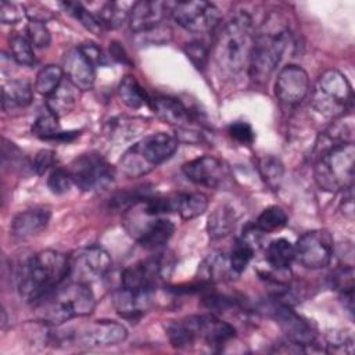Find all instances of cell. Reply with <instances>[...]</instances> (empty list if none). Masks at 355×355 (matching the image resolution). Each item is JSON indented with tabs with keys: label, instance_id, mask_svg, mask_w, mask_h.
<instances>
[{
	"label": "cell",
	"instance_id": "cell-1",
	"mask_svg": "<svg viewBox=\"0 0 355 355\" xmlns=\"http://www.w3.org/2000/svg\"><path fill=\"white\" fill-rule=\"evenodd\" d=\"M69 257L54 250H44L25 258L17 268L15 284L18 294L36 302L68 280Z\"/></svg>",
	"mask_w": 355,
	"mask_h": 355
},
{
	"label": "cell",
	"instance_id": "cell-2",
	"mask_svg": "<svg viewBox=\"0 0 355 355\" xmlns=\"http://www.w3.org/2000/svg\"><path fill=\"white\" fill-rule=\"evenodd\" d=\"M254 39L252 18L247 12L233 17L219 29L212 54L222 73L234 76L248 69Z\"/></svg>",
	"mask_w": 355,
	"mask_h": 355
},
{
	"label": "cell",
	"instance_id": "cell-3",
	"mask_svg": "<svg viewBox=\"0 0 355 355\" xmlns=\"http://www.w3.org/2000/svg\"><path fill=\"white\" fill-rule=\"evenodd\" d=\"M96 298L89 284L68 280L35 302L36 318L46 324L61 326L94 311Z\"/></svg>",
	"mask_w": 355,
	"mask_h": 355
},
{
	"label": "cell",
	"instance_id": "cell-4",
	"mask_svg": "<svg viewBox=\"0 0 355 355\" xmlns=\"http://www.w3.org/2000/svg\"><path fill=\"white\" fill-rule=\"evenodd\" d=\"M178 139L169 133L148 135L132 144L119 158V171L126 178H140L169 159L178 148Z\"/></svg>",
	"mask_w": 355,
	"mask_h": 355
},
{
	"label": "cell",
	"instance_id": "cell-5",
	"mask_svg": "<svg viewBox=\"0 0 355 355\" xmlns=\"http://www.w3.org/2000/svg\"><path fill=\"white\" fill-rule=\"evenodd\" d=\"M329 140L315 162V180L326 191L345 190L354 184L355 146L352 141Z\"/></svg>",
	"mask_w": 355,
	"mask_h": 355
},
{
	"label": "cell",
	"instance_id": "cell-6",
	"mask_svg": "<svg viewBox=\"0 0 355 355\" xmlns=\"http://www.w3.org/2000/svg\"><path fill=\"white\" fill-rule=\"evenodd\" d=\"M291 43V35L287 26L270 24L268 19L262 31L255 35L252 53L248 64V73L252 80L263 83L279 65L287 47Z\"/></svg>",
	"mask_w": 355,
	"mask_h": 355
},
{
	"label": "cell",
	"instance_id": "cell-7",
	"mask_svg": "<svg viewBox=\"0 0 355 355\" xmlns=\"http://www.w3.org/2000/svg\"><path fill=\"white\" fill-rule=\"evenodd\" d=\"M354 90L344 73L337 69L324 71L316 80L311 104L327 118L343 116L351 110Z\"/></svg>",
	"mask_w": 355,
	"mask_h": 355
},
{
	"label": "cell",
	"instance_id": "cell-8",
	"mask_svg": "<svg viewBox=\"0 0 355 355\" xmlns=\"http://www.w3.org/2000/svg\"><path fill=\"white\" fill-rule=\"evenodd\" d=\"M58 343L79 348H105L116 345L128 337V330L115 320H93L78 327L55 331Z\"/></svg>",
	"mask_w": 355,
	"mask_h": 355
},
{
	"label": "cell",
	"instance_id": "cell-9",
	"mask_svg": "<svg viewBox=\"0 0 355 355\" xmlns=\"http://www.w3.org/2000/svg\"><path fill=\"white\" fill-rule=\"evenodd\" d=\"M73 184L83 191H98L110 187L115 180L114 166L96 151L76 157L68 168Z\"/></svg>",
	"mask_w": 355,
	"mask_h": 355
},
{
	"label": "cell",
	"instance_id": "cell-10",
	"mask_svg": "<svg viewBox=\"0 0 355 355\" xmlns=\"http://www.w3.org/2000/svg\"><path fill=\"white\" fill-rule=\"evenodd\" d=\"M172 265L171 258L165 252L143 259L122 270L121 286L132 290L153 291L157 284L171 275Z\"/></svg>",
	"mask_w": 355,
	"mask_h": 355
},
{
	"label": "cell",
	"instance_id": "cell-11",
	"mask_svg": "<svg viewBox=\"0 0 355 355\" xmlns=\"http://www.w3.org/2000/svg\"><path fill=\"white\" fill-rule=\"evenodd\" d=\"M69 257L68 280L90 284L105 276L111 269V257L100 245H90L76 250Z\"/></svg>",
	"mask_w": 355,
	"mask_h": 355
},
{
	"label": "cell",
	"instance_id": "cell-12",
	"mask_svg": "<svg viewBox=\"0 0 355 355\" xmlns=\"http://www.w3.org/2000/svg\"><path fill=\"white\" fill-rule=\"evenodd\" d=\"M334 250L331 234L326 229L304 233L294 245V259L308 269H320L330 263Z\"/></svg>",
	"mask_w": 355,
	"mask_h": 355
},
{
	"label": "cell",
	"instance_id": "cell-13",
	"mask_svg": "<svg viewBox=\"0 0 355 355\" xmlns=\"http://www.w3.org/2000/svg\"><path fill=\"white\" fill-rule=\"evenodd\" d=\"M172 18L178 25L191 33L212 32L219 21V8L209 1H180L172 8Z\"/></svg>",
	"mask_w": 355,
	"mask_h": 355
},
{
	"label": "cell",
	"instance_id": "cell-14",
	"mask_svg": "<svg viewBox=\"0 0 355 355\" xmlns=\"http://www.w3.org/2000/svg\"><path fill=\"white\" fill-rule=\"evenodd\" d=\"M183 322L191 334L194 345L197 341H202L209 347H220L230 341L236 334L232 324L214 313L191 315L184 318Z\"/></svg>",
	"mask_w": 355,
	"mask_h": 355
},
{
	"label": "cell",
	"instance_id": "cell-15",
	"mask_svg": "<svg viewBox=\"0 0 355 355\" xmlns=\"http://www.w3.org/2000/svg\"><path fill=\"white\" fill-rule=\"evenodd\" d=\"M182 171L194 184L209 189H220L226 186L230 179V173L225 162L211 155L198 157L186 162Z\"/></svg>",
	"mask_w": 355,
	"mask_h": 355
},
{
	"label": "cell",
	"instance_id": "cell-16",
	"mask_svg": "<svg viewBox=\"0 0 355 355\" xmlns=\"http://www.w3.org/2000/svg\"><path fill=\"white\" fill-rule=\"evenodd\" d=\"M309 93V78L304 68L288 64L280 69L275 82V94L286 105L300 104Z\"/></svg>",
	"mask_w": 355,
	"mask_h": 355
},
{
	"label": "cell",
	"instance_id": "cell-17",
	"mask_svg": "<svg viewBox=\"0 0 355 355\" xmlns=\"http://www.w3.org/2000/svg\"><path fill=\"white\" fill-rule=\"evenodd\" d=\"M275 315L277 323L280 324L290 343L301 348L315 345L316 333L313 327L305 319L297 315L291 308H288L287 305H279L275 309Z\"/></svg>",
	"mask_w": 355,
	"mask_h": 355
},
{
	"label": "cell",
	"instance_id": "cell-18",
	"mask_svg": "<svg viewBox=\"0 0 355 355\" xmlns=\"http://www.w3.org/2000/svg\"><path fill=\"white\" fill-rule=\"evenodd\" d=\"M96 67L83 55L79 47L71 49L62 62V71L67 80H69L78 90H90L96 80Z\"/></svg>",
	"mask_w": 355,
	"mask_h": 355
},
{
	"label": "cell",
	"instance_id": "cell-19",
	"mask_svg": "<svg viewBox=\"0 0 355 355\" xmlns=\"http://www.w3.org/2000/svg\"><path fill=\"white\" fill-rule=\"evenodd\" d=\"M168 4L155 0H140L136 1L129 10L128 24L129 28L136 32H148L155 29L165 17Z\"/></svg>",
	"mask_w": 355,
	"mask_h": 355
},
{
	"label": "cell",
	"instance_id": "cell-20",
	"mask_svg": "<svg viewBox=\"0 0 355 355\" xmlns=\"http://www.w3.org/2000/svg\"><path fill=\"white\" fill-rule=\"evenodd\" d=\"M153 291L146 290H132L126 287H119L114 293V306L116 312L126 318L135 319L146 313L151 305Z\"/></svg>",
	"mask_w": 355,
	"mask_h": 355
},
{
	"label": "cell",
	"instance_id": "cell-21",
	"mask_svg": "<svg viewBox=\"0 0 355 355\" xmlns=\"http://www.w3.org/2000/svg\"><path fill=\"white\" fill-rule=\"evenodd\" d=\"M51 218V212L44 207H35L19 212L11 222V234L17 239H29L43 232Z\"/></svg>",
	"mask_w": 355,
	"mask_h": 355
},
{
	"label": "cell",
	"instance_id": "cell-22",
	"mask_svg": "<svg viewBox=\"0 0 355 355\" xmlns=\"http://www.w3.org/2000/svg\"><path fill=\"white\" fill-rule=\"evenodd\" d=\"M148 105L158 115V118H161L166 123L187 126L194 121V116L190 108H187L178 98H173L169 96H157L154 98H150Z\"/></svg>",
	"mask_w": 355,
	"mask_h": 355
},
{
	"label": "cell",
	"instance_id": "cell-23",
	"mask_svg": "<svg viewBox=\"0 0 355 355\" xmlns=\"http://www.w3.org/2000/svg\"><path fill=\"white\" fill-rule=\"evenodd\" d=\"M173 232L175 225L169 219L158 218L144 225L137 234V241L146 250H158L169 241Z\"/></svg>",
	"mask_w": 355,
	"mask_h": 355
},
{
	"label": "cell",
	"instance_id": "cell-24",
	"mask_svg": "<svg viewBox=\"0 0 355 355\" xmlns=\"http://www.w3.org/2000/svg\"><path fill=\"white\" fill-rule=\"evenodd\" d=\"M3 110L8 114L26 108L33 98L29 82L11 79L3 85Z\"/></svg>",
	"mask_w": 355,
	"mask_h": 355
},
{
	"label": "cell",
	"instance_id": "cell-25",
	"mask_svg": "<svg viewBox=\"0 0 355 355\" xmlns=\"http://www.w3.org/2000/svg\"><path fill=\"white\" fill-rule=\"evenodd\" d=\"M233 273L229 257L222 251H215L207 255L198 265V279L205 283H218L229 279Z\"/></svg>",
	"mask_w": 355,
	"mask_h": 355
},
{
	"label": "cell",
	"instance_id": "cell-26",
	"mask_svg": "<svg viewBox=\"0 0 355 355\" xmlns=\"http://www.w3.org/2000/svg\"><path fill=\"white\" fill-rule=\"evenodd\" d=\"M76 92L78 89L64 78L61 85L47 97L46 108L58 118L69 114L78 101Z\"/></svg>",
	"mask_w": 355,
	"mask_h": 355
},
{
	"label": "cell",
	"instance_id": "cell-27",
	"mask_svg": "<svg viewBox=\"0 0 355 355\" xmlns=\"http://www.w3.org/2000/svg\"><path fill=\"white\" fill-rule=\"evenodd\" d=\"M236 226V215L227 205L216 207L208 216L207 232L212 240L227 237Z\"/></svg>",
	"mask_w": 355,
	"mask_h": 355
},
{
	"label": "cell",
	"instance_id": "cell-28",
	"mask_svg": "<svg viewBox=\"0 0 355 355\" xmlns=\"http://www.w3.org/2000/svg\"><path fill=\"white\" fill-rule=\"evenodd\" d=\"M176 196V208L175 212L183 220L194 219L202 215L208 208V197L202 193H178Z\"/></svg>",
	"mask_w": 355,
	"mask_h": 355
},
{
	"label": "cell",
	"instance_id": "cell-29",
	"mask_svg": "<svg viewBox=\"0 0 355 355\" xmlns=\"http://www.w3.org/2000/svg\"><path fill=\"white\" fill-rule=\"evenodd\" d=\"M254 254H255V245L250 239L248 233L239 237L234 241L232 251L229 254V263L233 273L234 275L243 273L248 266V263L251 262V259L254 258Z\"/></svg>",
	"mask_w": 355,
	"mask_h": 355
},
{
	"label": "cell",
	"instance_id": "cell-30",
	"mask_svg": "<svg viewBox=\"0 0 355 355\" xmlns=\"http://www.w3.org/2000/svg\"><path fill=\"white\" fill-rule=\"evenodd\" d=\"M294 255V245L287 239H276L266 248V261L275 270H287Z\"/></svg>",
	"mask_w": 355,
	"mask_h": 355
},
{
	"label": "cell",
	"instance_id": "cell-31",
	"mask_svg": "<svg viewBox=\"0 0 355 355\" xmlns=\"http://www.w3.org/2000/svg\"><path fill=\"white\" fill-rule=\"evenodd\" d=\"M118 96L121 101L129 108H140L144 104H150L148 94L130 75H126L121 79L118 85Z\"/></svg>",
	"mask_w": 355,
	"mask_h": 355
},
{
	"label": "cell",
	"instance_id": "cell-32",
	"mask_svg": "<svg viewBox=\"0 0 355 355\" xmlns=\"http://www.w3.org/2000/svg\"><path fill=\"white\" fill-rule=\"evenodd\" d=\"M101 29H116L125 21H128L129 11H125L123 6L119 3L108 1L104 3L96 12H93Z\"/></svg>",
	"mask_w": 355,
	"mask_h": 355
},
{
	"label": "cell",
	"instance_id": "cell-33",
	"mask_svg": "<svg viewBox=\"0 0 355 355\" xmlns=\"http://www.w3.org/2000/svg\"><path fill=\"white\" fill-rule=\"evenodd\" d=\"M258 171L265 182V184L272 189L277 190L284 176V165L282 161L273 155H263L258 159Z\"/></svg>",
	"mask_w": 355,
	"mask_h": 355
},
{
	"label": "cell",
	"instance_id": "cell-34",
	"mask_svg": "<svg viewBox=\"0 0 355 355\" xmlns=\"http://www.w3.org/2000/svg\"><path fill=\"white\" fill-rule=\"evenodd\" d=\"M287 223V214L279 205H270L265 208L254 222V227L259 233H270L280 230Z\"/></svg>",
	"mask_w": 355,
	"mask_h": 355
},
{
	"label": "cell",
	"instance_id": "cell-35",
	"mask_svg": "<svg viewBox=\"0 0 355 355\" xmlns=\"http://www.w3.org/2000/svg\"><path fill=\"white\" fill-rule=\"evenodd\" d=\"M64 80V71L57 65H46L43 67L35 82V89L39 94L49 97Z\"/></svg>",
	"mask_w": 355,
	"mask_h": 355
},
{
	"label": "cell",
	"instance_id": "cell-36",
	"mask_svg": "<svg viewBox=\"0 0 355 355\" xmlns=\"http://www.w3.org/2000/svg\"><path fill=\"white\" fill-rule=\"evenodd\" d=\"M58 116L50 112L47 108L44 112H42L36 121L32 125V133L43 140H50V139H58L61 135V128L58 122Z\"/></svg>",
	"mask_w": 355,
	"mask_h": 355
},
{
	"label": "cell",
	"instance_id": "cell-37",
	"mask_svg": "<svg viewBox=\"0 0 355 355\" xmlns=\"http://www.w3.org/2000/svg\"><path fill=\"white\" fill-rule=\"evenodd\" d=\"M33 44L31 40L24 35H14L10 40V50L11 55L15 62L25 67H32L36 62L35 53H33Z\"/></svg>",
	"mask_w": 355,
	"mask_h": 355
},
{
	"label": "cell",
	"instance_id": "cell-38",
	"mask_svg": "<svg viewBox=\"0 0 355 355\" xmlns=\"http://www.w3.org/2000/svg\"><path fill=\"white\" fill-rule=\"evenodd\" d=\"M150 196H151V191L146 186L136 187L135 190H129V191H119L115 196H112V198L110 200V207L115 209H128L136 205L137 202H143Z\"/></svg>",
	"mask_w": 355,
	"mask_h": 355
},
{
	"label": "cell",
	"instance_id": "cell-39",
	"mask_svg": "<svg viewBox=\"0 0 355 355\" xmlns=\"http://www.w3.org/2000/svg\"><path fill=\"white\" fill-rule=\"evenodd\" d=\"M61 7L65 10V12H68L69 15H72L73 18L79 19L80 24L87 28L89 31H92L96 35H100V32L103 31L101 26L98 25L96 17L93 15L92 11L86 10L83 7L82 3H76V1H67V3H61Z\"/></svg>",
	"mask_w": 355,
	"mask_h": 355
},
{
	"label": "cell",
	"instance_id": "cell-40",
	"mask_svg": "<svg viewBox=\"0 0 355 355\" xmlns=\"http://www.w3.org/2000/svg\"><path fill=\"white\" fill-rule=\"evenodd\" d=\"M26 37L35 47L43 49L47 47L51 42V33L46 25V22L29 19L26 24Z\"/></svg>",
	"mask_w": 355,
	"mask_h": 355
},
{
	"label": "cell",
	"instance_id": "cell-41",
	"mask_svg": "<svg viewBox=\"0 0 355 355\" xmlns=\"http://www.w3.org/2000/svg\"><path fill=\"white\" fill-rule=\"evenodd\" d=\"M72 184L73 182L71 173L68 169L64 168H54L47 178V186L53 194H65L69 191Z\"/></svg>",
	"mask_w": 355,
	"mask_h": 355
},
{
	"label": "cell",
	"instance_id": "cell-42",
	"mask_svg": "<svg viewBox=\"0 0 355 355\" xmlns=\"http://www.w3.org/2000/svg\"><path fill=\"white\" fill-rule=\"evenodd\" d=\"M227 132H229L230 137L234 139L240 144L250 146V144H252V141L255 139V133L252 130V126L248 122H243V121L233 122V123L229 125Z\"/></svg>",
	"mask_w": 355,
	"mask_h": 355
},
{
	"label": "cell",
	"instance_id": "cell-43",
	"mask_svg": "<svg viewBox=\"0 0 355 355\" xmlns=\"http://www.w3.org/2000/svg\"><path fill=\"white\" fill-rule=\"evenodd\" d=\"M331 284L340 293L354 290V268L348 265L336 270L331 275Z\"/></svg>",
	"mask_w": 355,
	"mask_h": 355
},
{
	"label": "cell",
	"instance_id": "cell-44",
	"mask_svg": "<svg viewBox=\"0 0 355 355\" xmlns=\"http://www.w3.org/2000/svg\"><path fill=\"white\" fill-rule=\"evenodd\" d=\"M184 51H186V55L189 57V60L196 65V68L201 69L205 67V64L208 61V49L202 42L196 40V42L187 43Z\"/></svg>",
	"mask_w": 355,
	"mask_h": 355
},
{
	"label": "cell",
	"instance_id": "cell-45",
	"mask_svg": "<svg viewBox=\"0 0 355 355\" xmlns=\"http://www.w3.org/2000/svg\"><path fill=\"white\" fill-rule=\"evenodd\" d=\"M25 14L26 11H24V8L15 3L1 1L0 4V21L3 24H18L25 17Z\"/></svg>",
	"mask_w": 355,
	"mask_h": 355
},
{
	"label": "cell",
	"instance_id": "cell-46",
	"mask_svg": "<svg viewBox=\"0 0 355 355\" xmlns=\"http://www.w3.org/2000/svg\"><path fill=\"white\" fill-rule=\"evenodd\" d=\"M327 345L330 347L329 351L336 352L337 348L344 349V352H352L354 351V338L351 336V333H330L327 336Z\"/></svg>",
	"mask_w": 355,
	"mask_h": 355
},
{
	"label": "cell",
	"instance_id": "cell-47",
	"mask_svg": "<svg viewBox=\"0 0 355 355\" xmlns=\"http://www.w3.org/2000/svg\"><path fill=\"white\" fill-rule=\"evenodd\" d=\"M55 164V153L51 150H40L33 159L32 168L37 175L46 173Z\"/></svg>",
	"mask_w": 355,
	"mask_h": 355
},
{
	"label": "cell",
	"instance_id": "cell-48",
	"mask_svg": "<svg viewBox=\"0 0 355 355\" xmlns=\"http://www.w3.org/2000/svg\"><path fill=\"white\" fill-rule=\"evenodd\" d=\"M79 50L83 53V55L94 65H104L105 64V55L103 54L101 49L93 43V42H85L80 46H78Z\"/></svg>",
	"mask_w": 355,
	"mask_h": 355
},
{
	"label": "cell",
	"instance_id": "cell-49",
	"mask_svg": "<svg viewBox=\"0 0 355 355\" xmlns=\"http://www.w3.org/2000/svg\"><path fill=\"white\" fill-rule=\"evenodd\" d=\"M341 211H343V214L347 218L354 219V193H352V186L344 190V196H343V201H341Z\"/></svg>",
	"mask_w": 355,
	"mask_h": 355
},
{
	"label": "cell",
	"instance_id": "cell-50",
	"mask_svg": "<svg viewBox=\"0 0 355 355\" xmlns=\"http://www.w3.org/2000/svg\"><path fill=\"white\" fill-rule=\"evenodd\" d=\"M110 53H111V55H112L115 60H118L119 62H128V55L125 54V51H123V49L119 46V43L112 42L111 46H110Z\"/></svg>",
	"mask_w": 355,
	"mask_h": 355
}]
</instances>
